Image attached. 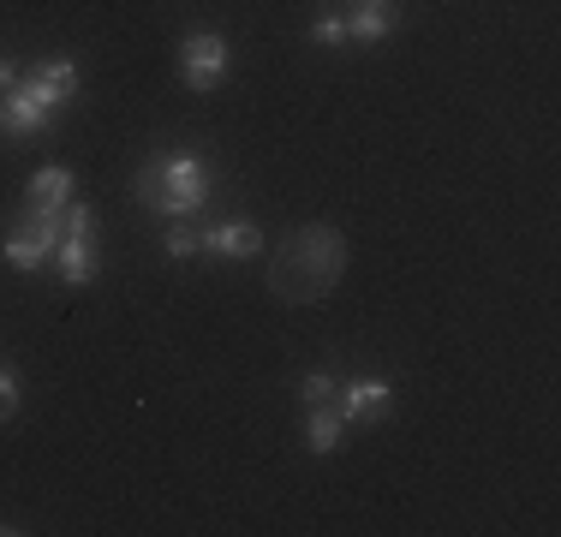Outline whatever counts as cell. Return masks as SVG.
Returning <instances> with one entry per match:
<instances>
[{
    "mask_svg": "<svg viewBox=\"0 0 561 537\" xmlns=\"http://www.w3.org/2000/svg\"><path fill=\"white\" fill-rule=\"evenodd\" d=\"M335 407H341L346 424H377V419H389V412H394V382H389V376H346Z\"/></svg>",
    "mask_w": 561,
    "mask_h": 537,
    "instance_id": "cell-6",
    "label": "cell"
},
{
    "mask_svg": "<svg viewBox=\"0 0 561 537\" xmlns=\"http://www.w3.org/2000/svg\"><path fill=\"white\" fill-rule=\"evenodd\" d=\"M394 24H400V7H394V0H358V7L346 12V43L382 48V43L394 36Z\"/></svg>",
    "mask_w": 561,
    "mask_h": 537,
    "instance_id": "cell-9",
    "label": "cell"
},
{
    "mask_svg": "<svg viewBox=\"0 0 561 537\" xmlns=\"http://www.w3.org/2000/svg\"><path fill=\"white\" fill-rule=\"evenodd\" d=\"M162 258H168V263L197 258V227H192V221H173L168 233H162Z\"/></svg>",
    "mask_w": 561,
    "mask_h": 537,
    "instance_id": "cell-13",
    "label": "cell"
},
{
    "mask_svg": "<svg viewBox=\"0 0 561 537\" xmlns=\"http://www.w3.org/2000/svg\"><path fill=\"white\" fill-rule=\"evenodd\" d=\"M346 275V233L329 221H305L280 239V251L270 258V293L287 305H317L335 293V281Z\"/></svg>",
    "mask_w": 561,
    "mask_h": 537,
    "instance_id": "cell-1",
    "label": "cell"
},
{
    "mask_svg": "<svg viewBox=\"0 0 561 537\" xmlns=\"http://www.w3.org/2000/svg\"><path fill=\"white\" fill-rule=\"evenodd\" d=\"M227 66H233V48H227L221 31H185V43H180V78L197 90V96H209V90L227 84Z\"/></svg>",
    "mask_w": 561,
    "mask_h": 537,
    "instance_id": "cell-5",
    "label": "cell"
},
{
    "mask_svg": "<svg viewBox=\"0 0 561 537\" xmlns=\"http://www.w3.org/2000/svg\"><path fill=\"white\" fill-rule=\"evenodd\" d=\"M72 192H78V173L66 168V161H48V168L31 173V185H24V204H19V209H31V215H60L66 204H72Z\"/></svg>",
    "mask_w": 561,
    "mask_h": 537,
    "instance_id": "cell-8",
    "label": "cell"
},
{
    "mask_svg": "<svg viewBox=\"0 0 561 537\" xmlns=\"http://www.w3.org/2000/svg\"><path fill=\"white\" fill-rule=\"evenodd\" d=\"M341 395V376L335 370H305L299 376V407H323V400Z\"/></svg>",
    "mask_w": 561,
    "mask_h": 537,
    "instance_id": "cell-12",
    "label": "cell"
},
{
    "mask_svg": "<svg viewBox=\"0 0 561 537\" xmlns=\"http://www.w3.org/2000/svg\"><path fill=\"white\" fill-rule=\"evenodd\" d=\"M19 407H24L19 370H12V365H0V424H12V419H19Z\"/></svg>",
    "mask_w": 561,
    "mask_h": 537,
    "instance_id": "cell-14",
    "label": "cell"
},
{
    "mask_svg": "<svg viewBox=\"0 0 561 537\" xmlns=\"http://www.w3.org/2000/svg\"><path fill=\"white\" fill-rule=\"evenodd\" d=\"M346 430H353V424L341 419L335 400H323V407H305V448H311V454H335L341 442H346Z\"/></svg>",
    "mask_w": 561,
    "mask_h": 537,
    "instance_id": "cell-11",
    "label": "cell"
},
{
    "mask_svg": "<svg viewBox=\"0 0 561 537\" xmlns=\"http://www.w3.org/2000/svg\"><path fill=\"white\" fill-rule=\"evenodd\" d=\"M19 72H24V66H19V60H7V54H0V96H7L12 84H19Z\"/></svg>",
    "mask_w": 561,
    "mask_h": 537,
    "instance_id": "cell-16",
    "label": "cell"
},
{
    "mask_svg": "<svg viewBox=\"0 0 561 537\" xmlns=\"http://www.w3.org/2000/svg\"><path fill=\"white\" fill-rule=\"evenodd\" d=\"M0 532H19V526H0Z\"/></svg>",
    "mask_w": 561,
    "mask_h": 537,
    "instance_id": "cell-17",
    "label": "cell"
},
{
    "mask_svg": "<svg viewBox=\"0 0 561 537\" xmlns=\"http://www.w3.org/2000/svg\"><path fill=\"white\" fill-rule=\"evenodd\" d=\"M55 268H60L66 287H90V281H96V268H102L96 227H84V233H66L60 245H55Z\"/></svg>",
    "mask_w": 561,
    "mask_h": 537,
    "instance_id": "cell-10",
    "label": "cell"
},
{
    "mask_svg": "<svg viewBox=\"0 0 561 537\" xmlns=\"http://www.w3.org/2000/svg\"><path fill=\"white\" fill-rule=\"evenodd\" d=\"M78 96V60H43L24 66L19 84L0 96V138H36L60 119V107Z\"/></svg>",
    "mask_w": 561,
    "mask_h": 537,
    "instance_id": "cell-2",
    "label": "cell"
},
{
    "mask_svg": "<svg viewBox=\"0 0 561 537\" xmlns=\"http://www.w3.org/2000/svg\"><path fill=\"white\" fill-rule=\"evenodd\" d=\"M138 204L150 215H168V221H192L197 209L216 197V168L197 150H173V156H150L138 168Z\"/></svg>",
    "mask_w": 561,
    "mask_h": 537,
    "instance_id": "cell-3",
    "label": "cell"
},
{
    "mask_svg": "<svg viewBox=\"0 0 561 537\" xmlns=\"http://www.w3.org/2000/svg\"><path fill=\"white\" fill-rule=\"evenodd\" d=\"M60 215H31V209H19L7 221V233H0V258H7L19 275H36V268H48L55 263V245H60Z\"/></svg>",
    "mask_w": 561,
    "mask_h": 537,
    "instance_id": "cell-4",
    "label": "cell"
},
{
    "mask_svg": "<svg viewBox=\"0 0 561 537\" xmlns=\"http://www.w3.org/2000/svg\"><path fill=\"white\" fill-rule=\"evenodd\" d=\"M263 251V227L257 221H216L197 233V258H221V263H245Z\"/></svg>",
    "mask_w": 561,
    "mask_h": 537,
    "instance_id": "cell-7",
    "label": "cell"
},
{
    "mask_svg": "<svg viewBox=\"0 0 561 537\" xmlns=\"http://www.w3.org/2000/svg\"><path fill=\"white\" fill-rule=\"evenodd\" d=\"M311 43H323V48L346 43V19H341V12H317V19H311Z\"/></svg>",
    "mask_w": 561,
    "mask_h": 537,
    "instance_id": "cell-15",
    "label": "cell"
}]
</instances>
